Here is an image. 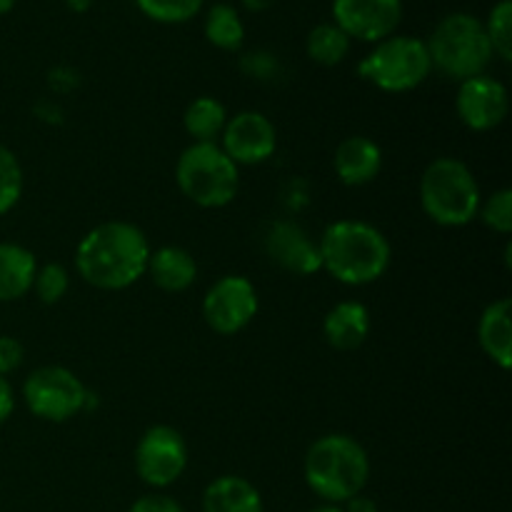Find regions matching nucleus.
Returning a JSON list of instances; mask_svg holds the SVG:
<instances>
[{
	"label": "nucleus",
	"instance_id": "36",
	"mask_svg": "<svg viewBox=\"0 0 512 512\" xmlns=\"http://www.w3.org/2000/svg\"><path fill=\"white\" fill-rule=\"evenodd\" d=\"M18 3V0H0V15H5V13H10V10H13V5Z\"/></svg>",
	"mask_w": 512,
	"mask_h": 512
},
{
	"label": "nucleus",
	"instance_id": "6",
	"mask_svg": "<svg viewBox=\"0 0 512 512\" xmlns=\"http://www.w3.org/2000/svg\"><path fill=\"white\" fill-rule=\"evenodd\" d=\"M175 183L190 203L225 208L238 195L240 173L218 143H193L175 163Z\"/></svg>",
	"mask_w": 512,
	"mask_h": 512
},
{
	"label": "nucleus",
	"instance_id": "19",
	"mask_svg": "<svg viewBox=\"0 0 512 512\" xmlns=\"http://www.w3.org/2000/svg\"><path fill=\"white\" fill-rule=\"evenodd\" d=\"M203 512H263V498L250 480L220 475L205 488Z\"/></svg>",
	"mask_w": 512,
	"mask_h": 512
},
{
	"label": "nucleus",
	"instance_id": "3",
	"mask_svg": "<svg viewBox=\"0 0 512 512\" xmlns=\"http://www.w3.org/2000/svg\"><path fill=\"white\" fill-rule=\"evenodd\" d=\"M303 473L305 483L318 498L340 505L363 493L370 478V458L355 438L330 433L310 445Z\"/></svg>",
	"mask_w": 512,
	"mask_h": 512
},
{
	"label": "nucleus",
	"instance_id": "26",
	"mask_svg": "<svg viewBox=\"0 0 512 512\" xmlns=\"http://www.w3.org/2000/svg\"><path fill=\"white\" fill-rule=\"evenodd\" d=\"M205 0H135L140 13L155 23H185L200 13Z\"/></svg>",
	"mask_w": 512,
	"mask_h": 512
},
{
	"label": "nucleus",
	"instance_id": "16",
	"mask_svg": "<svg viewBox=\"0 0 512 512\" xmlns=\"http://www.w3.org/2000/svg\"><path fill=\"white\" fill-rule=\"evenodd\" d=\"M478 340L483 353L508 370L512 365V300L500 298L483 310L478 323Z\"/></svg>",
	"mask_w": 512,
	"mask_h": 512
},
{
	"label": "nucleus",
	"instance_id": "12",
	"mask_svg": "<svg viewBox=\"0 0 512 512\" xmlns=\"http://www.w3.org/2000/svg\"><path fill=\"white\" fill-rule=\"evenodd\" d=\"M220 148L235 165H258L273 158L278 148V133L270 118L258 110H243L225 123Z\"/></svg>",
	"mask_w": 512,
	"mask_h": 512
},
{
	"label": "nucleus",
	"instance_id": "29",
	"mask_svg": "<svg viewBox=\"0 0 512 512\" xmlns=\"http://www.w3.org/2000/svg\"><path fill=\"white\" fill-rule=\"evenodd\" d=\"M23 358H25L23 345H20L15 338H10V335H0V375L5 378L8 373L18 370L20 363H23Z\"/></svg>",
	"mask_w": 512,
	"mask_h": 512
},
{
	"label": "nucleus",
	"instance_id": "9",
	"mask_svg": "<svg viewBox=\"0 0 512 512\" xmlns=\"http://www.w3.org/2000/svg\"><path fill=\"white\" fill-rule=\"evenodd\" d=\"M135 473L150 488H168L188 468V443L170 425H153L135 445Z\"/></svg>",
	"mask_w": 512,
	"mask_h": 512
},
{
	"label": "nucleus",
	"instance_id": "15",
	"mask_svg": "<svg viewBox=\"0 0 512 512\" xmlns=\"http://www.w3.org/2000/svg\"><path fill=\"white\" fill-rule=\"evenodd\" d=\"M333 168L340 183L350 185V188H360V185L373 183L380 175L383 150L375 140L365 138V135H350V138L340 140V145L335 148Z\"/></svg>",
	"mask_w": 512,
	"mask_h": 512
},
{
	"label": "nucleus",
	"instance_id": "30",
	"mask_svg": "<svg viewBox=\"0 0 512 512\" xmlns=\"http://www.w3.org/2000/svg\"><path fill=\"white\" fill-rule=\"evenodd\" d=\"M128 512H185L180 508L178 500H173L170 495L163 493H153V495H143V498L135 500L130 505Z\"/></svg>",
	"mask_w": 512,
	"mask_h": 512
},
{
	"label": "nucleus",
	"instance_id": "28",
	"mask_svg": "<svg viewBox=\"0 0 512 512\" xmlns=\"http://www.w3.org/2000/svg\"><path fill=\"white\" fill-rule=\"evenodd\" d=\"M68 285H70V275L63 265L48 263L43 265V268L35 270L33 288H35V295H38L45 305L58 303V300L68 293Z\"/></svg>",
	"mask_w": 512,
	"mask_h": 512
},
{
	"label": "nucleus",
	"instance_id": "8",
	"mask_svg": "<svg viewBox=\"0 0 512 512\" xmlns=\"http://www.w3.org/2000/svg\"><path fill=\"white\" fill-rule=\"evenodd\" d=\"M90 393L78 375L60 365H43L23 383V400L30 413L48 423H65L83 413Z\"/></svg>",
	"mask_w": 512,
	"mask_h": 512
},
{
	"label": "nucleus",
	"instance_id": "34",
	"mask_svg": "<svg viewBox=\"0 0 512 512\" xmlns=\"http://www.w3.org/2000/svg\"><path fill=\"white\" fill-rule=\"evenodd\" d=\"M93 3L95 0H65V5H68L73 13H85V10H88Z\"/></svg>",
	"mask_w": 512,
	"mask_h": 512
},
{
	"label": "nucleus",
	"instance_id": "13",
	"mask_svg": "<svg viewBox=\"0 0 512 512\" xmlns=\"http://www.w3.org/2000/svg\"><path fill=\"white\" fill-rule=\"evenodd\" d=\"M455 110H458V118L463 120L465 128L478 130V133L498 128L508 118V88L500 80L490 78L488 73L475 75V78L460 83Z\"/></svg>",
	"mask_w": 512,
	"mask_h": 512
},
{
	"label": "nucleus",
	"instance_id": "32",
	"mask_svg": "<svg viewBox=\"0 0 512 512\" xmlns=\"http://www.w3.org/2000/svg\"><path fill=\"white\" fill-rule=\"evenodd\" d=\"M343 512H378V505H375L373 498H365L363 493L355 495V498L345 500Z\"/></svg>",
	"mask_w": 512,
	"mask_h": 512
},
{
	"label": "nucleus",
	"instance_id": "25",
	"mask_svg": "<svg viewBox=\"0 0 512 512\" xmlns=\"http://www.w3.org/2000/svg\"><path fill=\"white\" fill-rule=\"evenodd\" d=\"M23 195V168L8 145L0 143V215L13 210Z\"/></svg>",
	"mask_w": 512,
	"mask_h": 512
},
{
	"label": "nucleus",
	"instance_id": "4",
	"mask_svg": "<svg viewBox=\"0 0 512 512\" xmlns=\"http://www.w3.org/2000/svg\"><path fill=\"white\" fill-rule=\"evenodd\" d=\"M480 185L473 170L458 158H438L420 178V205L433 223L463 228L478 218Z\"/></svg>",
	"mask_w": 512,
	"mask_h": 512
},
{
	"label": "nucleus",
	"instance_id": "22",
	"mask_svg": "<svg viewBox=\"0 0 512 512\" xmlns=\"http://www.w3.org/2000/svg\"><path fill=\"white\" fill-rule=\"evenodd\" d=\"M205 38L220 50H238L245 40L240 13L228 3H215L205 15Z\"/></svg>",
	"mask_w": 512,
	"mask_h": 512
},
{
	"label": "nucleus",
	"instance_id": "7",
	"mask_svg": "<svg viewBox=\"0 0 512 512\" xmlns=\"http://www.w3.org/2000/svg\"><path fill=\"white\" fill-rule=\"evenodd\" d=\"M430 55L425 40L413 35H390L358 63L360 78L383 93H408L428 80Z\"/></svg>",
	"mask_w": 512,
	"mask_h": 512
},
{
	"label": "nucleus",
	"instance_id": "1",
	"mask_svg": "<svg viewBox=\"0 0 512 512\" xmlns=\"http://www.w3.org/2000/svg\"><path fill=\"white\" fill-rule=\"evenodd\" d=\"M148 258V238L138 225L108 220L83 235L75 250V268L93 288L123 290L143 278Z\"/></svg>",
	"mask_w": 512,
	"mask_h": 512
},
{
	"label": "nucleus",
	"instance_id": "10",
	"mask_svg": "<svg viewBox=\"0 0 512 512\" xmlns=\"http://www.w3.org/2000/svg\"><path fill=\"white\" fill-rule=\"evenodd\" d=\"M258 290L243 275H223L203 300V318L218 335H235L258 315Z\"/></svg>",
	"mask_w": 512,
	"mask_h": 512
},
{
	"label": "nucleus",
	"instance_id": "33",
	"mask_svg": "<svg viewBox=\"0 0 512 512\" xmlns=\"http://www.w3.org/2000/svg\"><path fill=\"white\" fill-rule=\"evenodd\" d=\"M273 3L275 0H243L245 8L253 10V13H263V10H268Z\"/></svg>",
	"mask_w": 512,
	"mask_h": 512
},
{
	"label": "nucleus",
	"instance_id": "14",
	"mask_svg": "<svg viewBox=\"0 0 512 512\" xmlns=\"http://www.w3.org/2000/svg\"><path fill=\"white\" fill-rule=\"evenodd\" d=\"M263 245L270 260L278 263L283 270H288V273L305 278V275L323 270L318 243H313V238L293 220L268 223L263 233Z\"/></svg>",
	"mask_w": 512,
	"mask_h": 512
},
{
	"label": "nucleus",
	"instance_id": "35",
	"mask_svg": "<svg viewBox=\"0 0 512 512\" xmlns=\"http://www.w3.org/2000/svg\"><path fill=\"white\" fill-rule=\"evenodd\" d=\"M310 512H343V508H340V505L328 503V505H320V508H315V510H310Z\"/></svg>",
	"mask_w": 512,
	"mask_h": 512
},
{
	"label": "nucleus",
	"instance_id": "17",
	"mask_svg": "<svg viewBox=\"0 0 512 512\" xmlns=\"http://www.w3.org/2000/svg\"><path fill=\"white\" fill-rule=\"evenodd\" d=\"M145 273L165 293H183L198 278V263H195V258L185 248L165 245V248L150 250L148 270Z\"/></svg>",
	"mask_w": 512,
	"mask_h": 512
},
{
	"label": "nucleus",
	"instance_id": "5",
	"mask_svg": "<svg viewBox=\"0 0 512 512\" xmlns=\"http://www.w3.org/2000/svg\"><path fill=\"white\" fill-rule=\"evenodd\" d=\"M425 48H428L430 65L458 83L483 75L493 60V48L483 20L470 13L445 15L425 40Z\"/></svg>",
	"mask_w": 512,
	"mask_h": 512
},
{
	"label": "nucleus",
	"instance_id": "21",
	"mask_svg": "<svg viewBox=\"0 0 512 512\" xmlns=\"http://www.w3.org/2000/svg\"><path fill=\"white\" fill-rule=\"evenodd\" d=\"M225 123H228V110L210 95L193 100L183 115L185 133L193 138V143H215V138L223 135Z\"/></svg>",
	"mask_w": 512,
	"mask_h": 512
},
{
	"label": "nucleus",
	"instance_id": "20",
	"mask_svg": "<svg viewBox=\"0 0 512 512\" xmlns=\"http://www.w3.org/2000/svg\"><path fill=\"white\" fill-rule=\"evenodd\" d=\"M35 255L28 248L15 243H0V303L23 298L28 290H33Z\"/></svg>",
	"mask_w": 512,
	"mask_h": 512
},
{
	"label": "nucleus",
	"instance_id": "24",
	"mask_svg": "<svg viewBox=\"0 0 512 512\" xmlns=\"http://www.w3.org/2000/svg\"><path fill=\"white\" fill-rule=\"evenodd\" d=\"M483 25L493 55L508 63V60H512V0H498Z\"/></svg>",
	"mask_w": 512,
	"mask_h": 512
},
{
	"label": "nucleus",
	"instance_id": "11",
	"mask_svg": "<svg viewBox=\"0 0 512 512\" xmlns=\"http://www.w3.org/2000/svg\"><path fill=\"white\" fill-rule=\"evenodd\" d=\"M403 20V0H333V23L350 40L380 43L395 35Z\"/></svg>",
	"mask_w": 512,
	"mask_h": 512
},
{
	"label": "nucleus",
	"instance_id": "2",
	"mask_svg": "<svg viewBox=\"0 0 512 512\" xmlns=\"http://www.w3.org/2000/svg\"><path fill=\"white\" fill-rule=\"evenodd\" d=\"M318 250L323 270L353 288L383 278L393 258L388 238L363 220H338L328 225L318 240Z\"/></svg>",
	"mask_w": 512,
	"mask_h": 512
},
{
	"label": "nucleus",
	"instance_id": "23",
	"mask_svg": "<svg viewBox=\"0 0 512 512\" xmlns=\"http://www.w3.org/2000/svg\"><path fill=\"white\" fill-rule=\"evenodd\" d=\"M305 50H308V58L313 63L330 68V65H338L348 58L350 38L335 23H320L308 33Z\"/></svg>",
	"mask_w": 512,
	"mask_h": 512
},
{
	"label": "nucleus",
	"instance_id": "31",
	"mask_svg": "<svg viewBox=\"0 0 512 512\" xmlns=\"http://www.w3.org/2000/svg\"><path fill=\"white\" fill-rule=\"evenodd\" d=\"M13 410H15L13 388H10L8 378H3V375H0V425H3L10 415H13Z\"/></svg>",
	"mask_w": 512,
	"mask_h": 512
},
{
	"label": "nucleus",
	"instance_id": "27",
	"mask_svg": "<svg viewBox=\"0 0 512 512\" xmlns=\"http://www.w3.org/2000/svg\"><path fill=\"white\" fill-rule=\"evenodd\" d=\"M478 215L483 218V223L488 225L490 230H495V233H512V190H495L488 200L480 203Z\"/></svg>",
	"mask_w": 512,
	"mask_h": 512
},
{
	"label": "nucleus",
	"instance_id": "18",
	"mask_svg": "<svg viewBox=\"0 0 512 512\" xmlns=\"http://www.w3.org/2000/svg\"><path fill=\"white\" fill-rule=\"evenodd\" d=\"M370 333V313L358 300L338 303L323 320V335L335 350H355Z\"/></svg>",
	"mask_w": 512,
	"mask_h": 512
}]
</instances>
